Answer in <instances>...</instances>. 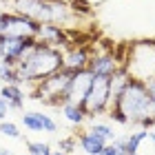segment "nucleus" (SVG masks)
I'll list each match as a JSON object with an SVG mask.
<instances>
[{
    "label": "nucleus",
    "instance_id": "f3484780",
    "mask_svg": "<svg viewBox=\"0 0 155 155\" xmlns=\"http://www.w3.org/2000/svg\"><path fill=\"white\" fill-rule=\"evenodd\" d=\"M62 113H64V117L71 124H75V126H80L84 120H87V113H84V109L80 107V104H71V102L62 104Z\"/></svg>",
    "mask_w": 155,
    "mask_h": 155
},
{
    "label": "nucleus",
    "instance_id": "20e7f679",
    "mask_svg": "<svg viewBox=\"0 0 155 155\" xmlns=\"http://www.w3.org/2000/svg\"><path fill=\"white\" fill-rule=\"evenodd\" d=\"M122 67L135 80L142 82L155 80V40H140L129 45L126 60Z\"/></svg>",
    "mask_w": 155,
    "mask_h": 155
},
{
    "label": "nucleus",
    "instance_id": "c756f323",
    "mask_svg": "<svg viewBox=\"0 0 155 155\" xmlns=\"http://www.w3.org/2000/svg\"><path fill=\"white\" fill-rule=\"evenodd\" d=\"M25 155H29V153H25Z\"/></svg>",
    "mask_w": 155,
    "mask_h": 155
},
{
    "label": "nucleus",
    "instance_id": "2eb2a0df",
    "mask_svg": "<svg viewBox=\"0 0 155 155\" xmlns=\"http://www.w3.org/2000/svg\"><path fill=\"white\" fill-rule=\"evenodd\" d=\"M144 140H149V131H146V129H140V131L129 133V135H124V137H115V144L122 149L124 155H129V153H137L140 144H142Z\"/></svg>",
    "mask_w": 155,
    "mask_h": 155
},
{
    "label": "nucleus",
    "instance_id": "39448f33",
    "mask_svg": "<svg viewBox=\"0 0 155 155\" xmlns=\"http://www.w3.org/2000/svg\"><path fill=\"white\" fill-rule=\"evenodd\" d=\"M111 100H113V97H111L109 78L95 75L93 84H91L89 93H87V97H84V102H82V109H84V113H87V117H95V115L107 113L111 109Z\"/></svg>",
    "mask_w": 155,
    "mask_h": 155
},
{
    "label": "nucleus",
    "instance_id": "f257e3e1",
    "mask_svg": "<svg viewBox=\"0 0 155 155\" xmlns=\"http://www.w3.org/2000/svg\"><path fill=\"white\" fill-rule=\"evenodd\" d=\"M107 115L117 124H137L142 129L155 126V100L151 97L146 82L131 78L126 87L120 91V95L113 97L111 109Z\"/></svg>",
    "mask_w": 155,
    "mask_h": 155
},
{
    "label": "nucleus",
    "instance_id": "6e6552de",
    "mask_svg": "<svg viewBox=\"0 0 155 155\" xmlns=\"http://www.w3.org/2000/svg\"><path fill=\"white\" fill-rule=\"evenodd\" d=\"M38 38H11V36H0V60L7 64L16 67L27 53L36 47Z\"/></svg>",
    "mask_w": 155,
    "mask_h": 155
},
{
    "label": "nucleus",
    "instance_id": "ddd939ff",
    "mask_svg": "<svg viewBox=\"0 0 155 155\" xmlns=\"http://www.w3.org/2000/svg\"><path fill=\"white\" fill-rule=\"evenodd\" d=\"M38 40L60 49V47L69 45V33H67V29H62V27H58V25H42Z\"/></svg>",
    "mask_w": 155,
    "mask_h": 155
},
{
    "label": "nucleus",
    "instance_id": "f03ea898",
    "mask_svg": "<svg viewBox=\"0 0 155 155\" xmlns=\"http://www.w3.org/2000/svg\"><path fill=\"white\" fill-rule=\"evenodd\" d=\"M11 11L40 25H58L62 29L73 27L80 20V11H75L67 0H11Z\"/></svg>",
    "mask_w": 155,
    "mask_h": 155
},
{
    "label": "nucleus",
    "instance_id": "393cba45",
    "mask_svg": "<svg viewBox=\"0 0 155 155\" xmlns=\"http://www.w3.org/2000/svg\"><path fill=\"white\" fill-rule=\"evenodd\" d=\"M82 2H87L89 7H93V5H97V2H102V0H82Z\"/></svg>",
    "mask_w": 155,
    "mask_h": 155
},
{
    "label": "nucleus",
    "instance_id": "4468645a",
    "mask_svg": "<svg viewBox=\"0 0 155 155\" xmlns=\"http://www.w3.org/2000/svg\"><path fill=\"white\" fill-rule=\"evenodd\" d=\"M78 144H80V149L87 155H102V149L107 146V142H104L102 137H97L95 133H91L89 129L78 133Z\"/></svg>",
    "mask_w": 155,
    "mask_h": 155
},
{
    "label": "nucleus",
    "instance_id": "4be33fe9",
    "mask_svg": "<svg viewBox=\"0 0 155 155\" xmlns=\"http://www.w3.org/2000/svg\"><path fill=\"white\" fill-rule=\"evenodd\" d=\"M58 146H60V151H64V153H69L71 155L75 149H78V135H69V137H62L60 142H58Z\"/></svg>",
    "mask_w": 155,
    "mask_h": 155
},
{
    "label": "nucleus",
    "instance_id": "9d476101",
    "mask_svg": "<svg viewBox=\"0 0 155 155\" xmlns=\"http://www.w3.org/2000/svg\"><path fill=\"white\" fill-rule=\"evenodd\" d=\"M20 122L27 131L31 133H55L58 131V124H55V120L51 115L42 113V111H25L22 117H20Z\"/></svg>",
    "mask_w": 155,
    "mask_h": 155
},
{
    "label": "nucleus",
    "instance_id": "1a4fd4ad",
    "mask_svg": "<svg viewBox=\"0 0 155 155\" xmlns=\"http://www.w3.org/2000/svg\"><path fill=\"white\" fill-rule=\"evenodd\" d=\"M93 73L89 71V69H82V71H75L71 73V82H69V89H67V95H64V104L71 102V104H80L84 102V97H87L91 84H93Z\"/></svg>",
    "mask_w": 155,
    "mask_h": 155
},
{
    "label": "nucleus",
    "instance_id": "412c9836",
    "mask_svg": "<svg viewBox=\"0 0 155 155\" xmlns=\"http://www.w3.org/2000/svg\"><path fill=\"white\" fill-rule=\"evenodd\" d=\"M27 153L29 155H51V146L47 142H27Z\"/></svg>",
    "mask_w": 155,
    "mask_h": 155
},
{
    "label": "nucleus",
    "instance_id": "a878e982",
    "mask_svg": "<svg viewBox=\"0 0 155 155\" xmlns=\"http://www.w3.org/2000/svg\"><path fill=\"white\" fill-rule=\"evenodd\" d=\"M0 155H13V153H11L9 149H0Z\"/></svg>",
    "mask_w": 155,
    "mask_h": 155
},
{
    "label": "nucleus",
    "instance_id": "a211bd4d",
    "mask_svg": "<svg viewBox=\"0 0 155 155\" xmlns=\"http://www.w3.org/2000/svg\"><path fill=\"white\" fill-rule=\"evenodd\" d=\"M89 131L95 133L97 137H102L107 144H109V142H115V137H117V133L113 131V126L107 124V122H93V124L89 126Z\"/></svg>",
    "mask_w": 155,
    "mask_h": 155
},
{
    "label": "nucleus",
    "instance_id": "aec40b11",
    "mask_svg": "<svg viewBox=\"0 0 155 155\" xmlns=\"http://www.w3.org/2000/svg\"><path fill=\"white\" fill-rule=\"evenodd\" d=\"M0 133H2V135H7V137H13V140L22 137V133H20L18 124L9 122V120H2V122H0Z\"/></svg>",
    "mask_w": 155,
    "mask_h": 155
},
{
    "label": "nucleus",
    "instance_id": "c85d7f7f",
    "mask_svg": "<svg viewBox=\"0 0 155 155\" xmlns=\"http://www.w3.org/2000/svg\"><path fill=\"white\" fill-rule=\"evenodd\" d=\"M129 155H140V153H129Z\"/></svg>",
    "mask_w": 155,
    "mask_h": 155
},
{
    "label": "nucleus",
    "instance_id": "7ed1b4c3",
    "mask_svg": "<svg viewBox=\"0 0 155 155\" xmlns=\"http://www.w3.org/2000/svg\"><path fill=\"white\" fill-rule=\"evenodd\" d=\"M62 62H64V53H62L58 47H51V45H47V42L38 40L36 47L16 64V71L22 78V82H36L38 84V82L45 80V78L53 75L55 71H60Z\"/></svg>",
    "mask_w": 155,
    "mask_h": 155
},
{
    "label": "nucleus",
    "instance_id": "6ab92c4d",
    "mask_svg": "<svg viewBox=\"0 0 155 155\" xmlns=\"http://www.w3.org/2000/svg\"><path fill=\"white\" fill-rule=\"evenodd\" d=\"M0 82L2 84H22V78L18 75L16 67H11V64L0 60Z\"/></svg>",
    "mask_w": 155,
    "mask_h": 155
},
{
    "label": "nucleus",
    "instance_id": "0eeeda50",
    "mask_svg": "<svg viewBox=\"0 0 155 155\" xmlns=\"http://www.w3.org/2000/svg\"><path fill=\"white\" fill-rule=\"evenodd\" d=\"M42 25L36 20L20 16L16 11H2L0 13V36L11 38H38Z\"/></svg>",
    "mask_w": 155,
    "mask_h": 155
},
{
    "label": "nucleus",
    "instance_id": "b1692460",
    "mask_svg": "<svg viewBox=\"0 0 155 155\" xmlns=\"http://www.w3.org/2000/svg\"><path fill=\"white\" fill-rule=\"evenodd\" d=\"M9 104H7V100L5 97H0V122H2V120H7V113H9Z\"/></svg>",
    "mask_w": 155,
    "mask_h": 155
},
{
    "label": "nucleus",
    "instance_id": "5701e85b",
    "mask_svg": "<svg viewBox=\"0 0 155 155\" xmlns=\"http://www.w3.org/2000/svg\"><path fill=\"white\" fill-rule=\"evenodd\" d=\"M102 155H124V153H122V149H120L115 142H109V144L102 149Z\"/></svg>",
    "mask_w": 155,
    "mask_h": 155
},
{
    "label": "nucleus",
    "instance_id": "bb28decb",
    "mask_svg": "<svg viewBox=\"0 0 155 155\" xmlns=\"http://www.w3.org/2000/svg\"><path fill=\"white\" fill-rule=\"evenodd\" d=\"M51 155H69V153H64V151H60V149H58V151H51Z\"/></svg>",
    "mask_w": 155,
    "mask_h": 155
},
{
    "label": "nucleus",
    "instance_id": "423d86ee",
    "mask_svg": "<svg viewBox=\"0 0 155 155\" xmlns=\"http://www.w3.org/2000/svg\"><path fill=\"white\" fill-rule=\"evenodd\" d=\"M69 82H71V73L67 69H60V71H55L53 75H49L36 84V95L33 97L49 104H64Z\"/></svg>",
    "mask_w": 155,
    "mask_h": 155
},
{
    "label": "nucleus",
    "instance_id": "dca6fc26",
    "mask_svg": "<svg viewBox=\"0 0 155 155\" xmlns=\"http://www.w3.org/2000/svg\"><path fill=\"white\" fill-rule=\"evenodd\" d=\"M0 97H5L11 109H22V104H25V91L20 84H2Z\"/></svg>",
    "mask_w": 155,
    "mask_h": 155
},
{
    "label": "nucleus",
    "instance_id": "cd10ccee",
    "mask_svg": "<svg viewBox=\"0 0 155 155\" xmlns=\"http://www.w3.org/2000/svg\"><path fill=\"white\" fill-rule=\"evenodd\" d=\"M149 140H153V142H155V129H153V131H149Z\"/></svg>",
    "mask_w": 155,
    "mask_h": 155
},
{
    "label": "nucleus",
    "instance_id": "f8f14e48",
    "mask_svg": "<svg viewBox=\"0 0 155 155\" xmlns=\"http://www.w3.org/2000/svg\"><path fill=\"white\" fill-rule=\"evenodd\" d=\"M89 60H91V53H89L84 47H71V49H69V51L64 53L62 69H67L69 73L82 71V69H87V67H89Z\"/></svg>",
    "mask_w": 155,
    "mask_h": 155
},
{
    "label": "nucleus",
    "instance_id": "9b49d317",
    "mask_svg": "<svg viewBox=\"0 0 155 155\" xmlns=\"http://www.w3.org/2000/svg\"><path fill=\"white\" fill-rule=\"evenodd\" d=\"M122 67L120 62L115 60V55L113 51H104V53H95V55H91V60H89V71L93 73V75H104V78H111L117 69Z\"/></svg>",
    "mask_w": 155,
    "mask_h": 155
}]
</instances>
